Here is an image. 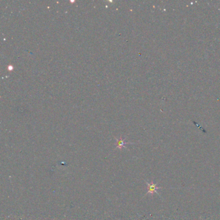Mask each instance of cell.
Instances as JSON below:
<instances>
[{
  "label": "cell",
  "mask_w": 220,
  "mask_h": 220,
  "mask_svg": "<svg viewBox=\"0 0 220 220\" xmlns=\"http://www.w3.org/2000/svg\"><path fill=\"white\" fill-rule=\"evenodd\" d=\"M147 183V185L148 186V191H147V193L148 194H153V193H156V194H158V192H157V190L159 189H162V187H158L157 185L154 184L153 182L152 183H148L147 181H146Z\"/></svg>",
  "instance_id": "obj_1"
},
{
  "label": "cell",
  "mask_w": 220,
  "mask_h": 220,
  "mask_svg": "<svg viewBox=\"0 0 220 220\" xmlns=\"http://www.w3.org/2000/svg\"><path fill=\"white\" fill-rule=\"evenodd\" d=\"M127 143L126 142H125L124 140H123L121 137L120 139H116V148L121 149L122 148L125 147V145Z\"/></svg>",
  "instance_id": "obj_2"
}]
</instances>
